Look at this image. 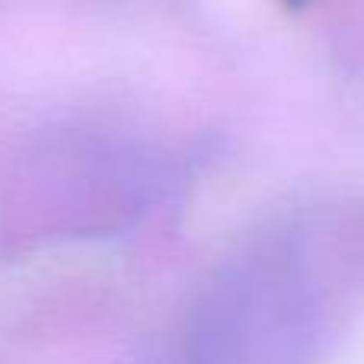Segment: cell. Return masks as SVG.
Listing matches in <instances>:
<instances>
[{
	"mask_svg": "<svg viewBox=\"0 0 364 364\" xmlns=\"http://www.w3.org/2000/svg\"><path fill=\"white\" fill-rule=\"evenodd\" d=\"M364 310V192L269 218L205 282L188 364H323Z\"/></svg>",
	"mask_w": 364,
	"mask_h": 364,
	"instance_id": "6da1fadb",
	"label": "cell"
},
{
	"mask_svg": "<svg viewBox=\"0 0 364 364\" xmlns=\"http://www.w3.org/2000/svg\"><path fill=\"white\" fill-rule=\"evenodd\" d=\"M48 173L38 170L32 188H58V201L48 208L51 218L61 220L64 230L100 227L106 214H128L141 188V170L134 157L122 147L74 141L58 151H48Z\"/></svg>",
	"mask_w": 364,
	"mask_h": 364,
	"instance_id": "7a4b0ae2",
	"label": "cell"
}]
</instances>
